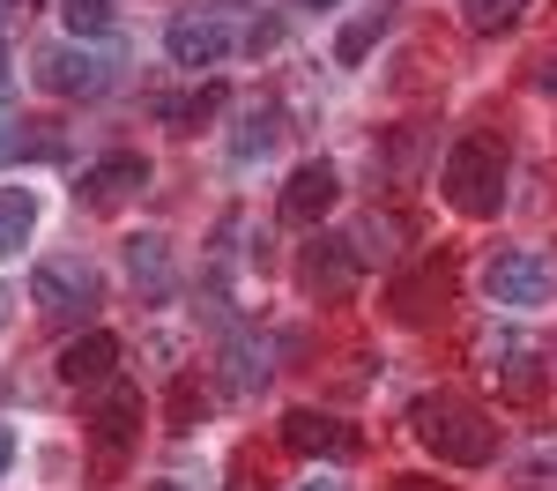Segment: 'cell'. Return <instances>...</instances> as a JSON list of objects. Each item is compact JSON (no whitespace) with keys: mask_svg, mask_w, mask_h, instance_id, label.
<instances>
[{"mask_svg":"<svg viewBox=\"0 0 557 491\" xmlns=\"http://www.w3.org/2000/svg\"><path fill=\"white\" fill-rule=\"evenodd\" d=\"M335 201H343V179H335V164L312 157V164H298V172L283 179V201H275V209H283V223H305V231H312Z\"/></svg>","mask_w":557,"mask_h":491,"instance_id":"obj_9","label":"cell"},{"mask_svg":"<svg viewBox=\"0 0 557 491\" xmlns=\"http://www.w3.org/2000/svg\"><path fill=\"white\" fill-rule=\"evenodd\" d=\"M15 149H23V127H15V120H8V112H0V164H8V157H15Z\"/></svg>","mask_w":557,"mask_h":491,"instance_id":"obj_25","label":"cell"},{"mask_svg":"<svg viewBox=\"0 0 557 491\" xmlns=\"http://www.w3.org/2000/svg\"><path fill=\"white\" fill-rule=\"evenodd\" d=\"M409 432L417 446H431L438 462H454V469H483L491 454H498V417L469 402L461 388H431V395L409 402Z\"/></svg>","mask_w":557,"mask_h":491,"instance_id":"obj_1","label":"cell"},{"mask_svg":"<svg viewBox=\"0 0 557 491\" xmlns=\"http://www.w3.org/2000/svg\"><path fill=\"white\" fill-rule=\"evenodd\" d=\"M127 275L149 298H164V291H172V238H164V231H134L127 238Z\"/></svg>","mask_w":557,"mask_h":491,"instance_id":"obj_15","label":"cell"},{"mask_svg":"<svg viewBox=\"0 0 557 491\" xmlns=\"http://www.w3.org/2000/svg\"><path fill=\"white\" fill-rule=\"evenodd\" d=\"M461 15H469L475 38H506L520 15H528V0H461Z\"/></svg>","mask_w":557,"mask_h":491,"instance_id":"obj_20","label":"cell"},{"mask_svg":"<svg viewBox=\"0 0 557 491\" xmlns=\"http://www.w3.org/2000/svg\"><path fill=\"white\" fill-rule=\"evenodd\" d=\"M283 446L305 454V462H349L364 440H357V425L327 417V409H290V417H283Z\"/></svg>","mask_w":557,"mask_h":491,"instance_id":"obj_7","label":"cell"},{"mask_svg":"<svg viewBox=\"0 0 557 491\" xmlns=\"http://www.w3.org/2000/svg\"><path fill=\"white\" fill-rule=\"evenodd\" d=\"M8 462H15V432L0 425V469H8Z\"/></svg>","mask_w":557,"mask_h":491,"instance_id":"obj_27","label":"cell"},{"mask_svg":"<svg viewBox=\"0 0 557 491\" xmlns=\"http://www.w3.org/2000/svg\"><path fill=\"white\" fill-rule=\"evenodd\" d=\"M134 186H149V164H141L134 149H112V157H97L83 172V201L89 209H112V201H127Z\"/></svg>","mask_w":557,"mask_h":491,"instance_id":"obj_13","label":"cell"},{"mask_svg":"<svg viewBox=\"0 0 557 491\" xmlns=\"http://www.w3.org/2000/svg\"><path fill=\"white\" fill-rule=\"evenodd\" d=\"M60 23L75 38H112V0H60Z\"/></svg>","mask_w":557,"mask_h":491,"instance_id":"obj_22","label":"cell"},{"mask_svg":"<svg viewBox=\"0 0 557 491\" xmlns=\"http://www.w3.org/2000/svg\"><path fill=\"white\" fill-rule=\"evenodd\" d=\"M30 298H38L45 320H89V312L104 306V275H97L83 254H52V261H38V275H30Z\"/></svg>","mask_w":557,"mask_h":491,"instance_id":"obj_4","label":"cell"},{"mask_svg":"<svg viewBox=\"0 0 557 491\" xmlns=\"http://www.w3.org/2000/svg\"><path fill=\"white\" fill-rule=\"evenodd\" d=\"M506 172H513V157H506V142L491 127H469L454 149H446V164H438V194L461 209V217H498L506 209Z\"/></svg>","mask_w":557,"mask_h":491,"instance_id":"obj_2","label":"cell"},{"mask_svg":"<svg viewBox=\"0 0 557 491\" xmlns=\"http://www.w3.org/2000/svg\"><path fill=\"white\" fill-rule=\"evenodd\" d=\"M483 357H491V372H506V388H513V395H535V388H543V372H535L543 357L528 351L520 335H498V328H491V335H483Z\"/></svg>","mask_w":557,"mask_h":491,"instance_id":"obj_16","label":"cell"},{"mask_svg":"<svg viewBox=\"0 0 557 491\" xmlns=\"http://www.w3.org/2000/svg\"><path fill=\"white\" fill-rule=\"evenodd\" d=\"M172 432H194V380H178L172 395Z\"/></svg>","mask_w":557,"mask_h":491,"instance_id":"obj_24","label":"cell"},{"mask_svg":"<svg viewBox=\"0 0 557 491\" xmlns=\"http://www.w3.org/2000/svg\"><path fill=\"white\" fill-rule=\"evenodd\" d=\"M275 142H283V112H275V105H246L238 127H231V164H253Z\"/></svg>","mask_w":557,"mask_h":491,"instance_id":"obj_17","label":"cell"},{"mask_svg":"<svg viewBox=\"0 0 557 491\" xmlns=\"http://www.w3.org/2000/svg\"><path fill=\"white\" fill-rule=\"evenodd\" d=\"M164 52H172L178 67H194V75H201V67H223V52H231V23L209 15V8H201V15H178L172 30H164Z\"/></svg>","mask_w":557,"mask_h":491,"instance_id":"obj_10","label":"cell"},{"mask_svg":"<svg viewBox=\"0 0 557 491\" xmlns=\"http://www.w3.org/2000/svg\"><path fill=\"white\" fill-rule=\"evenodd\" d=\"M30 231H38V194H30V186H0V261L23 254Z\"/></svg>","mask_w":557,"mask_h":491,"instance_id":"obj_18","label":"cell"},{"mask_svg":"<svg viewBox=\"0 0 557 491\" xmlns=\"http://www.w3.org/2000/svg\"><path fill=\"white\" fill-rule=\"evenodd\" d=\"M290 8H312V15H327V8H343V0H290Z\"/></svg>","mask_w":557,"mask_h":491,"instance_id":"obj_29","label":"cell"},{"mask_svg":"<svg viewBox=\"0 0 557 491\" xmlns=\"http://www.w3.org/2000/svg\"><path fill=\"white\" fill-rule=\"evenodd\" d=\"M8 83H15V67H8V38H0V97H8Z\"/></svg>","mask_w":557,"mask_h":491,"instance_id":"obj_28","label":"cell"},{"mask_svg":"<svg viewBox=\"0 0 557 491\" xmlns=\"http://www.w3.org/2000/svg\"><path fill=\"white\" fill-rule=\"evenodd\" d=\"M0 328H8V291H0Z\"/></svg>","mask_w":557,"mask_h":491,"instance_id":"obj_32","label":"cell"},{"mask_svg":"<svg viewBox=\"0 0 557 491\" xmlns=\"http://www.w3.org/2000/svg\"><path fill=\"white\" fill-rule=\"evenodd\" d=\"M357 275H364V261H357L349 238H312L305 261H298V283L312 291V298H327V306H343L349 291H357Z\"/></svg>","mask_w":557,"mask_h":491,"instance_id":"obj_6","label":"cell"},{"mask_svg":"<svg viewBox=\"0 0 557 491\" xmlns=\"http://www.w3.org/2000/svg\"><path fill=\"white\" fill-rule=\"evenodd\" d=\"M112 365H120V335L83 328V335L60 351V380H67V388H104V380H112Z\"/></svg>","mask_w":557,"mask_h":491,"instance_id":"obj_12","label":"cell"},{"mask_svg":"<svg viewBox=\"0 0 557 491\" xmlns=\"http://www.w3.org/2000/svg\"><path fill=\"white\" fill-rule=\"evenodd\" d=\"M386 491H454V484H438V477H394Z\"/></svg>","mask_w":557,"mask_h":491,"instance_id":"obj_26","label":"cell"},{"mask_svg":"<svg viewBox=\"0 0 557 491\" xmlns=\"http://www.w3.org/2000/svg\"><path fill=\"white\" fill-rule=\"evenodd\" d=\"M268 380H275V343L253 335V328H238V335L223 343V388H231V395H260Z\"/></svg>","mask_w":557,"mask_h":491,"instance_id":"obj_11","label":"cell"},{"mask_svg":"<svg viewBox=\"0 0 557 491\" xmlns=\"http://www.w3.org/2000/svg\"><path fill=\"white\" fill-rule=\"evenodd\" d=\"M483 291H491V306L506 312H535L557 298V254L543 246H506V254H491L483 268Z\"/></svg>","mask_w":557,"mask_h":491,"instance_id":"obj_3","label":"cell"},{"mask_svg":"<svg viewBox=\"0 0 557 491\" xmlns=\"http://www.w3.org/2000/svg\"><path fill=\"white\" fill-rule=\"evenodd\" d=\"M298 491H343V484H335V477H312V484H298Z\"/></svg>","mask_w":557,"mask_h":491,"instance_id":"obj_30","label":"cell"},{"mask_svg":"<svg viewBox=\"0 0 557 491\" xmlns=\"http://www.w3.org/2000/svg\"><path fill=\"white\" fill-rule=\"evenodd\" d=\"M38 83L52 97H97V89H112V60L104 52H83V45H52L38 60Z\"/></svg>","mask_w":557,"mask_h":491,"instance_id":"obj_8","label":"cell"},{"mask_svg":"<svg viewBox=\"0 0 557 491\" xmlns=\"http://www.w3.org/2000/svg\"><path fill=\"white\" fill-rule=\"evenodd\" d=\"M513 484L520 491H550L557 484V440H535L528 454L513 462Z\"/></svg>","mask_w":557,"mask_h":491,"instance_id":"obj_21","label":"cell"},{"mask_svg":"<svg viewBox=\"0 0 557 491\" xmlns=\"http://www.w3.org/2000/svg\"><path fill=\"white\" fill-rule=\"evenodd\" d=\"M454 275H461V268H454V254H446V246H438V254H424L417 268H401V275L386 283V312H394V320H409V328H417V320H431V312L454 298Z\"/></svg>","mask_w":557,"mask_h":491,"instance_id":"obj_5","label":"cell"},{"mask_svg":"<svg viewBox=\"0 0 557 491\" xmlns=\"http://www.w3.org/2000/svg\"><path fill=\"white\" fill-rule=\"evenodd\" d=\"M134 417H141V395L134 388H104V402H97V446H127L134 440Z\"/></svg>","mask_w":557,"mask_h":491,"instance_id":"obj_19","label":"cell"},{"mask_svg":"<svg viewBox=\"0 0 557 491\" xmlns=\"http://www.w3.org/2000/svg\"><path fill=\"white\" fill-rule=\"evenodd\" d=\"M15 8H23V0H0V23H8V15H15Z\"/></svg>","mask_w":557,"mask_h":491,"instance_id":"obj_31","label":"cell"},{"mask_svg":"<svg viewBox=\"0 0 557 491\" xmlns=\"http://www.w3.org/2000/svg\"><path fill=\"white\" fill-rule=\"evenodd\" d=\"M380 30H386V8H364V15L349 23L343 38H335V60H343V67H357V60L372 52V38H380Z\"/></svg>","mask_w":557,"mask_h":491,"instance_id":"obj_23","label":"cell"},{"mask_svg":"<svg viewBox=\"0 0 557 491\" xmlns=\"http://www.w3.org/2000/svg\"><path fill=\"white\" fill-rule=\"evenodd\" d=\"M223 105H231V89H223V83H194V89H164V97H149V112H157L164 127H209Z\"/></svg>","mask_w":557,"mask_h":491,"instance_id":"obj_14","label":"cell"}]
</instances>
